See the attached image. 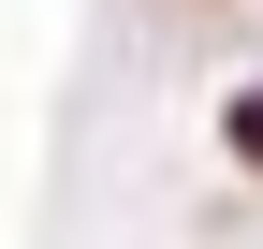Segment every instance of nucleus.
I'll return each instance as SVG.
<instances>
[{"label": "nucleus", "instance_id": "f257e3e1", "mask_svg": "<svg viewBox=\"0 0 263 249\" xmlns=\"http://www.w3.org/2000/svg\"><path fill=\"white\" fill-rule=\"evenodd\" d=\"M234 162L263 176V88H249V103H234Z\"/></svg>", "mask_w": 263, "mask_h": 249}]
</instances>
